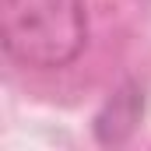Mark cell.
Returning <instances> with one entry per match:
<instances>
[{
	"label": "cell",
	"mask_w": 151,
	"mask_h": 151,
	"mask_svg": "<svg viewBox=\"0 0 151 151\" xmlns=\"http://www.w3.org/2000/svg\"><path fill=\"white\" fill-rule=\"evenodd\" d=\"M144 116V88L137 81H123L113 95L102 102V109L95 113V141L106 144V148H116L123 141H130V134L137 130Z\"/></svg>",
	"instance_id": "7a4b0ae2"
},
{
	"label": "cell",
	"mask_w": 151,
	"mask_h": 151,
	"mask_svg": "<svg viewBox=\"0 0 151 151\" xmlns=\"http://www.w3.org/2000/svg\"><path fill=\"white\" fill-rule=\"evenodd\" d=\"M0 46L18 67H70L88 46V0H0Z\"/></svg>",
	"instance_id": "6da1fadb"
}]
</instances>
